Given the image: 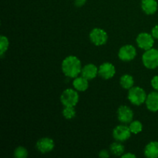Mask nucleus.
Instances as JSON below:
<instances>
[{
  "label": "nucleus",
  "instance_id": "1",
  "mask_svg": "<svg viewBox=\"0 0 158 158\" xmlns=\"http://www.w3.org/2000/svg\"><path fill=\"white\" fill-rule=\"evenodd\" d=\"M62 70L67 77L76 78L82 71L81 62L74 56L66 57L62 63Z\"/></svg>",
  "mask_w": 158,
  "mask_h": 158
},
{
  "label": "nucleus",
  "instance_id": "2",
  "mask_svg": "<svg viewBox=\"0 0 158 158\" xmlns=\"http://www.w3.org/2000/svg\"><path fill=\"white\" fill-rule=\"evenodd\" d=\"M147 94L142 88L139 86L131 87L128 92V100L132 104L136 106H140L146 101Z\"/></svg>",
  "mask_w": 158,
  "mask_h": 158
},
{
  "label": "nucleus",
  "instance_id": "3",
  "mask_svg": "<svg viewBox=\"0 0 158 158\" xmlns=\"http://www.w3.org/2000/svg\"><path fill=\"white\" fill-rule=\"evenodd\" d=\"M142 61L145 67L154 69L158 67V49H150L143 54Z\"/></svg>",
  "mask_w": 158,
  "mask_h": 158
},
{
  "label": "nucleus",
  "instance_id": "4",
  "mask_svg": "<svg viewBox=\"0 0 158 158\" xmlns=\"http://www.w3.org/2000/svg\"><path fill=\"white\" fill-rule=\"evenodd\" d=\"M61 103L65 106H75L79 101V95L73 89H66L60 97Z\"/></svg>",
  "mask_w": 158,
  "mask_h": 158
},
{
  "label": "nucleus",
  "instance_id": "5",
  "mask_svg": "<svg viewBox=\"0 0 158 158\" xmlns=\"http://www.w3.org/2000/svg\"><path fill=\"white\" fill-rule=\"evenodd\" d=\"M107 33L103 29L95 28L89 33L90 41L96 46H102L107 41Z\"/></svg>",
  "mask_w": 158,
  "mask_h": 158
},
{
  "label": "nucleus",
  "instance_id": "6",
  "mask_svg": "<svg viewBox=\"0 0 158 158\" xmlns=\"http://www.w3.org/2000/svg\"><path fill=\"white\" fill-rule=\"evenodd\" d=\"M137 45L140 49H143L144 50H148V49H151L154 46V40L152 35L147 32H142L140 33L137 37Z\"/></svg>",
  "mask_w": 158,
  "mask_h": 158
},
{
  "label": "nucleus",
  "instance_id": "7",
  "mask_svg": "<svg viewBox=\"0 0 158 158\" xmlns=\"http://www.w3.org/2000/svg\"><path fill=\"white\" fill-rule=\"evenodd\" d=\"M137 56V50L132 45H125L119 50L118 56L122 61L129 62L134 60Z\"/></svg>",
  "mask_w": 158,
  "mask_h": 158
},
{
  "label": "nucleus",
  "instance_id": "8",
  "mask_svg": "<svg viewBox=\"0 0 158 158\" xmlns=\"http://www.w3.org/2000/svg\"><path fill=\"white\" fill-rule=\"evenodd\" d=\"M131 131L130 128L127 126H123V125L116 127L113 131V136H114V139L120 142L126 141L131 137Z\"/></svg>",
  "mask_w": 158,
  "mask_h": 158
},
{
  "label": "nucleus",
  "instance_id": "9",
  "mask_svg": "<svg viewBox=\"0 0 158 158\" xmlns=\"http://www.w3.org/2000/svg\"><path fill=\"white\" fill-rule=\"evenodd\" d=\"M117 117L118 120L123 123H131L134 117V113L132 110L127 106H121L117 110Z\"/></svg>",
  "mask_w": 158,
  "mask_h": 158
},
{
  "label": "nucleus",
  "instance_id": "10",
  "mask_svg": "<svg viewBox=\"0 0 158 158\" xmlns=\"http://www.w3.org/2000/svg\"><path fill=\"white\" fill-rule=\"evenodd\" d=\"M55 143L52 139L49 137H43L40 139L36 143V148L42 154H46L53 150Z\"/></svg>",
  "mask_w": 158,
  "mask_h": 158
},
{
  "label": "nucleus",
  "instance_id": "11",
  "mask_svg": "<svg viewBox=\"0 0 158 158\" xmlns=\"http://www.w3.org/2000/svg\"><path fill=\"white\" fill-rule=\"evenodd\" d=\"M115 73V67L110 63H104L99 67V75L105 80H109L114 77Z\"/></svg>",
  "mask_w": 158,
  "mask_h": 158
},
{
  "label": "nucleus",
  "instance_id": "12",
  "mask_svg": "<svg viewBox=\"0 0 158 158\" xmlns=\"http://www.w3.org/2000/svg\"><path fill=\"white\" fill-rule=\"evenodd\" d=\"M82 77L89 80L95 78L99 73V69L94 64H87L82 69Z\"/></svg>",
  "mask_w": 158,
  "mask_h": 158
},
{
  "label": "nucleus",
  "instance_id": "13",
  "mask_svg": "<svg viewBox=\"0 0 158 158\" xmlns=\"http://www.w3.org/2000/svg\"><path fill=\"white\" fill-rule=\"evenodd\" d=\"M146 106L150 111H158V92H152L147 97Z\"/></svg>",
  "mask_w": 158,
  "mask_h": 158
},
{
  "label": "nucleus",
  "instance_id": "14",
  "mask_svg": "<svg viewBox=\"0 0 158 158\" xmlns=\"http://www.w3.org/2000/svg\"><path fill=\"white\" fill-rule=\"evenodd\" d=\"M141 8L148 15H153L157 10L158 5L156 0H142Z\"/></svg>",
  "mask_w": 158,
  "mask_h": 158
},
{
  "label": "nucleus",
  "instance_id": "15",
  "mask_svg": "<svg viewBox=\"0 0 158 158\" xmlns=\"http://www.w3.org/2000/svg\"><path fill=\"white\" fill-rule=\"evenodd\" d=\"M144 154L148 158L158 157V142L151 141L145 147Z\"/></svg>",
  "mask_w": 158,
  "mask_h": 158
},
{
  "label": "nucleus",
  "instance_id": "16",
  "mask_svg": "<svg viewBox=\"0 0 158 158\" xmlns=\"http://www.w3.org/2000/svg\"><path fill=\"white\" fill-rule=\"evenodd\" d=\"M73 85L74 88L77 90L80 91V92H83V91L86 90L88 89L89 83H88L87 79L84 78L83 77H76V79L73 82Z\"/></svg>",
  "mask_w": 158,
  "mask_h": 158
},
{
  "label": "nucleus",
  "instance_id": "17",
  "mask_svg": "<svg viewBox=\"0 0 158 158\" xmlns=\"http://www.w3.org/2000/svg\"><path fill=\"white\" fill-rule=\"evenodd\" d=\"M120 82L122 87L127 89H130L131 87H133L134 83L133 77L131 75H128V74H125V75L122 76Z\"/></svg>",
  "mask_w": 158,
  "mask_h": 158
},
{
  "label": "nucleus",
  "instance_id": "18",
  "mask_svg": "<svg viewBox=\"0 0 158 158\" xmlns=\"http://www.w3.org/2000/svg\"><path fill=\"white\" fill-rule=\"evenodd\" d=\"M110 151L116 156H121L124 152V147L120 143H113L110 145Z\"/></svg>",
  "mask_w": 158,
  "mask_h": 158
},
{
  "label": "nucleus",
  "instance_id": "19",
  "mask_svg": "<svg viewBox=\"0 0 158 158\" xmlns=\"http://www.w3.org/2000/svg\"><path fill=\"white\" fill-rule=\"evenodd\" d=\"M129 128L131 130V133H133L134 134H137L142 131V130H143V125H142V123L139 120H134V121L131 122Z\"/></svg>",
  "mask_w": 158,
  "mask_h": 158
},
{
  "label": "nucleus",
  "instance_id": "20",
  "mask_svg": "<svg viewBox=\"0 0 158 158\" xmlns=\"http://www.w3.org/2000/svg\"><path fill=\"white\" fill-rule=\"evenodd\" d=\"M63 115L67 120L73 118L76 116V110L74 106H65L63 110Z\"/></svg>",
  "mask_w": 158,
  "mask_h": 158
},
{
  "label": "nucleus",
  "instance_id": "21",
  "mask_svg": "<svg viewBox=\"0 0 158 158\" xmlns=\"http://www.w3.org/2000/svg\"><path fill=\"white\" fill-rule=\"evenodd\" d=\"M9 45V43L7 37L1 35V37H0V55H1V56H2L5 52L8 49Z\"/></svg>",
  "mask_w": 158,
  "mask_h": 158
},
{
  "label": "nucleus",
  "instance_id": "22",
  "mask_svg": "<svg viewBox=\"0 0 158 158\" xmlns=\"http://www.w3.org/2000/svg\"><path fill=\"white\" fill-rule=\"evenodd\" d=\"M14 155L16 158H26L28 156V151L23 147H19L15 150Z\"/></svg>",
  "mask_w": 158,
  "mask_h": 158
},
{
  "label": "nucleus",
  "instance_id": "23",
  "mask_svg": "<svg viewBox=\"0 0 158 158\" xmlns=\"http://www.w3.org/2000/svg\"><path fill=\"white\" fill-rule=\"evenodd\" d=\"M151 86L155 90L158 91V76H155L151 80Z\"/></svg>",
  "mask_w": 158,
  "mask_h": 158
},
{
  "label": "nucleus",
  "instance_id": "24",
  "mask_svg": "<svg viewBox=\"0 0 158 158\" xmlns=\"http://www.w3.org/2000/svg\"><path fill=\"white\" fill-rule=\"evenodd\" d=\"M151 35L155 39H158V25L154 26L152 29V32H151Z\"/></svg>",
  "mask_w": 158,
  "mask_h": 158
},
{
  "label": "nucleus",
  "instance_id": "25",
  "mask_svg": "<svg viewBox=\"0 0 158 158\" xmlns=\"http://www.w3.org/2000/svg\"><path fill=\"white\" fill-rule=\"evenodd\" d=\"M99 157H102V158H107L110 157V154H109V152H108L107 151H106V150H103V151H101L100 152V154H99Z\"/></svg>",
  "mask_w": 158,
  "mask_h": 158
},
{
  "label": "nucleus",
  "instance_id": "26",
  "mask_svg": "<svg viewBox=\"0 0 158 158\" xmlns=\"http://www.w3.org/2000/svg\"><path fill=\"white\" fill-rule=\"evenodd\" d=\"M86 0H75V6L77 7H81L86 3Z\"/></svg>",
  "mask_w": 158,
  "mask_h": 158
},
{
  "label": "nucleus",
  "instance_id": "27",
  "mask_svg": "<svg viewBox=\"0 0 158 158\" xmlns=\"http://www.w3.org/2000/svg\"><path fill=\"white\" fill-rule=\"evenodd\" d=\"M127 157L134 158V157H136V155H135V154H131V153H128V154H123V155H122V158H127Z\"/></svg>",
  "mask_w": 158,
  "mask_h": 158
}]
</instances>
